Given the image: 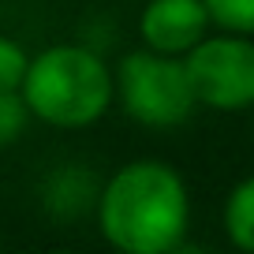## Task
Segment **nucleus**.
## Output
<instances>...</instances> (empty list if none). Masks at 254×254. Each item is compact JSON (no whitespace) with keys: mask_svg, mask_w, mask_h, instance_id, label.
<instances>
[{"mask_svg":"<svg viewBox=\"0 0 254 254\" xmlns=\"http://www.w3.org/2000/svg\"><path fill=\"white\" fill-rule=\"evenodd\" d=\"M97 228L116 254H168L190 228L183 176L165 161H127L101 187Z\"/></svg>","mask_w":254,"mask_h":254,"instance_id":"1","label":"nucleus"},{"mask_svg":"<svg viewBox=\"0 0 254 254\" xmlns=\"http://www.w3.org/2000/svg\"><path fill=\"white\" fill-rule=\"evenodd\" d=\"M23 97L34 120L60 131H82L112 109L116 71L86 45H49L30 56Z\"/></svg>","mask_w":254,"mask_h":254,"instance_id":"2","label":"nucleus"},{"mask_svg":"<svg viewBox=\"0 0 254 254\" xmlns=\"http://www.w3.org/2000/svg\"><path fill=\"white\" fill-rule=\"evenodd\" d=\"M116 101L142 127H176L198 109L187 60L153 49H135L116 64Z\"/></svg>","mask_w":254,"mask_h":254,"instance_id":"3","label":"nucleus"},{"mask_svg":"<svg viewBox=\"0 0 254 254\" xmlns=\"http://www.w3.org/2000/svg\"><path fill=\"white\" fill-rule=\"evenodd\" d=\"M183 60L198 105L213 112L254 109V38L217 30Z\"/></svg>","mask_w":254,"mask_h":254,"instance_id":"4","label":"nucleus"},{"mask_svg":"<svg viewBox=\"0 0 254 254\" xmlns=\"http://www.w3.org/2000/svg\"><path fill=\"white\" fill-rule=\"evenodd\" d=\"M209 30H213V19L206 0H146L138 15L142 45L168 56H187L209 38Z\"/></svg>","mask_w":254,"mask_h":254,"instance_id":"5","label":"nucleus"},{"mask_svg":"<svg viewBox=\"0 0 254 254\" xmlns=\"http://www.w3.org/2000/svg\"><path fill=\"white\" fill-rule=\"evenodd\" d=\"M101 187L105 180H97L94 168L82 165H60L56 172H49L45 187H41V202H45L49 217L53 221H79L90 209L97 213V202H101Z\"/></svg>","mask_w":254,"mask_h":254,"instance_id":"6","label":"nucleus"},{"mask_svg":"<svg viewBox=\"0 0 254 254\" xmlns=\"http://www.w3.org/2000/svg\"><path fill=\"white\" fill-rule=\"evenodd\" d=\"M221 224H224L228 243L239 254H254V172L243 176L228 190L224 209H221Z\"/></svg>","mask_w":254,"mask_h":254,"instance_id":"7","label":"nucleus"},{"mask_svg":"<svg viewBox=\"0 0 254 254\" xmlns=\"http://www.w3.org/2000/svg\"><path fill=\"white\" fill-rule=\"evenodd\" d=\"M206 8L217 30L254 38V0H206Z\"/></svg>","mask_w":254,"mask_h":254,"instance_id":"8","label":"nucleus"},{"mask_svg":"<svg viewBox=\"0 0 254 254\" xmlns=\"http://www.w3.org/2000/svg\"><path fill=\"white\" fill-rule=\"evenodd\" d=\"M26 71H30V56L19 41L0 38V94H15L23 90Z\"/></svg>","mask_w":254,"mask_h":254,"instance_id":"9","label":"nucleus"},{"mask_svg":"<svg viewBox=\"0 0 254 254\" xmlns=\"http://www.w3.org/2000/svg\"><path fill=\"white\" fill-rule=\"evenodd\" d=\"M30 105H26L23 90H15V94H0V146L15 142L19 135L26 131V124H30Z\"/></svg>","mask_w":254,"mask_h":254,"instance_id":"10","label":"nucleus"},{"mask_svg":"<svg viewBox=\"0 0 254 254\" xmlns=\"http://www.w3.org/2000/svg\"><path fill=\"white\" fill-rule=\"evenodd\" d=\"M168 254H209V251L202 243H194V239H183V243H176Z\"/></svg>","mask_w":254,"mask_h":254,"instance_id":"11","label":"nucleus"},{"mask_svg":"<svg viewBox=\"0 0 254 254\" xmlns=\"http://www.w3.org/2000/svg\"><path fill=\"white\" fill-rule=\"evenodd\" d=\"M56 254H71V251H56Z\"/></svg>","mask_w":254,"mask_h":254,"instance_id":"12","label":"nucleus"}]
</instances>
